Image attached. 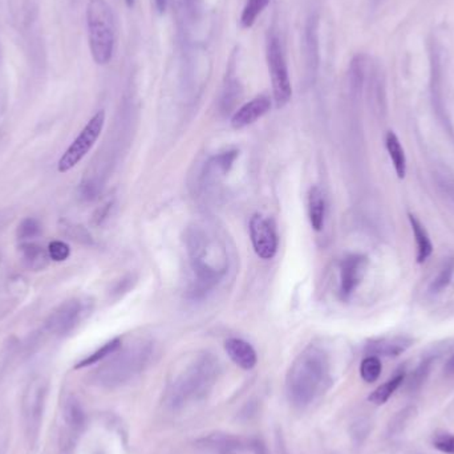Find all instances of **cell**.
I'll use <instances>...</instances> for the list:
<instances>
[{
	"instance_id": "6da1fadb",
	"label": "cell",
	"mask_w": 454,
	"mask_h": 454,
	"mask_svg": "<svg viewBox=\"0 0 454 454\" xmlns=\"http://www.w3.org/2000/svg\"><path fill=\"white\" fill-rule=\"evenodd\" d=\"M327 376L326 356L317 348H308L292 364L287 391L295 405H307L319 393Z\"/></svg>"
},
{
	"instance_id": "7a4b0ae2",
	"label": "cell",
	"mask_w": 454,
	"mask_h": 454,
	"mask_svg": "<svg viewBox=\"0 0 454 454\" xmlns=\"http://www.w3.org/2000/svg\"><path fill=\"white\" fill-rule=\"evenodd\" d=\"M87 27L89 48L94 63L108 64L115 51V18L106 0H89L87 6Z\"/></svg>"
},
{
	"instance_id": "3957f363",
	"label": "cell",
	"mask_w": 454,
	"mask_h": 454,
	"mask_svg": "<svg viewBox=\"0 0 454 454\" xmlns=\"http://www.w3.org/2000/svg\"><path fill=\"white\" fill-rule=\"evenodd\" d=\"M267 64L268 72L271 76V84H272L274 100L277 106L282 108L290 101L292 88L283 48L277 36H271L268 39Z\"/></svg>"
},
{
	"instance_id": "277c9868",
	"label": "cell",
	"mask_w": 454,
	"mask_h": 454,
	"mask_svg": "<svg viewBox=\"0 0 454 454\" xmlns=\"http://www.w3.org/2000/svg\"><path fill=\"white\" fill-rule=\"evenodd\" d=\"M104 122L105 112L99 111L88 121V124L76 137V140L70 144V148L60 157L58 163V170L60 173H67L72 168H75L87 156V153L92 149L94 142L101 134Z\"/></svg>"
},
{
	"instance_id": "5b68a950",
	"label": "cell",
	"mask_w": 454,
	"mask_h": 454,
	"mask_svg": "<svg viewBox=\"0 0 454 454\" xmlns=\"http://www.w3.org/2000/svg\"><path fill=\"white\" fill-rule=\"evenodd\" d=\"M250 237L256 256L265 260L272 259L278 250V235L274 223L260 214L250 221Z\"/></svg>"
},
{
	"instance_id": "8992f818",
	"label": "cell",
	"mask_w": 454,
	"mask_h": 454,
	"mask_svg": "<svg viewBox=\"0 0 454 454\" xmlns=\"http://www.w3.org/2000/svg\"><path fill=\"white\" fill-rule=\"evenodd\" d=\"M210 377L211 370L208 364H201V367L191 370V372L185 374L184 379L177 385L173 392V403L184 404L189 398L202 393V391L209 383Z\"/></svg>"
},
{
	"instance_id": "52a82bcc",
	"label": "cell",
	"mask_w": 454,
	"mask_h": 454,
	"mask_svg": "<svg viewBox=\"0 0 454 454\" xmlns=\"http://www.w3.org/2000/svg\"><path fill=\"white\" fill-rule=\"evenodd\" d=\"M367 258L361 256H351L341 262L340 267V292L344 298L350 296L360 284L365 274Z\"/></svg>"
},
{
	"instance_id": "ba28073f",
	"label": "cell",
	"mask_w": 454,
	"mask_h": 454,
	"mask_svg": "<svg viewBox=\"0 0 454 454\" xmlns=\"http://www.w3.org/2000/svg\"><path fill=\"white\" fill-rule=\"evenodd\" d=\"M271 108V100L266 94H260L247 104L241 106L232 118L234 129H242L254 124L256 120L265 116Z\"/></svg>"
},
{
	"instance_id": "9c48e42d",
	"label": "cell",
	"mask_w": 454,
	"mask_h": 454,
	"mask_svg": "<svg viewBox=\"0 0 454 454\" xmlns=\"http://www.w3.org/2000/svg\"><path fill=\"white\" fill-rule=\"evenodd\" d=\"M82 305L77 301H68L61 304L58 310H55L47 320V326L51 331L58 335H64L70 332L76 324Z\"/></svg>"
},
{
	"instance_id": "30bf717a",
	"label": "cell",
	"mask_w": 454,
	"mask_h": 454,
	"mask_svg": "<svg viewBox=\"0 0 454 454\" xmlns=\"http://www.w3.org/2000/svg\"><path fill=\"white\" fill-rule=\"evenodd\" d=\"M225 350L230 359L242 370L250 371L256 365V352L250 343H247L242 339H229L225 343Z\"/></svg>"
},
{
	"instance_id": "8fae6325",
	"label": "cell",
	"mask_w": 454,
	"mask_h": 454,
	"mask_svg": "<svg viewBox=\"0 0 454 454\" xmlns=\"http://www.w3.org/2000/svg\"><path fill=\"white\" fill-rule=\"evenodd\" d=\"M308 215L313 229L315 232H320L324 226L326 201L322 190L317 187H311L308 194Z\"/></svg>"
},
{
	"instance_id": "7c38bea8",
	"label": "cell",
	"mask_w": 454,
	"mask_h": 454,
	"mask_svg": "<svg viewBox=\"0 0 454 454\" xmlns=\"http://www.w3.org/2000/svg\"><path fill=\"white\" fill-rule=\"evenodd\" d=\"M20 251L23 254V260L25 266L34 271H40L47 267L48 259H51L47 251L37 244L34 242H24L20 246Z\"/></svg>"
},
{
	"instance_id": "4fadbf2b",
	"label": "cell",
	"mask_w": 454,
	"mask_h": 454,
	"mask_svg": "<svg viewBox=\"0 0 454 454\" xmlns=\"http://www.w3.org/2000/svg\"><path fill=\"white\" fill-rule=\"evenodd\" d=\"M409 221H410L413 235H415L416 244H417V262L424 263L431 256V251H433L431 238L427 233L425 227L421 225V222L413 214H409Z\"/></svg>"
},
{
	"instance_id": "5bb4252c",
	"label": "cell",
	"mask_w": 454,
	"mask_h": 454,
	"mask_svg": "<svg viewBox=\"0 0 454 454\" xmlns=\"http://www.w3.org/2000/svg\"><path fill=\"white\" fill-rule=\"evenodd\" d=\"M385 144H386V149L389 153V157H391L393 166H395L397 177L404 178L405 173H407V158H405L404 149H403L400 141H398L396 134L393 132L386 133Z\"/></svg>"
},
{
	"instance_id": "9a60e30c",
	"label": "cell",
	"mask_w": 454,
	"mask_h": 454,
	"mask_svg": "<svg viewBox=\"0 0 454 454\" xmlns=\"http://www.w3.org/2000/svg\"><path fill=\"white\" fill-rule=\"evenodd\" d=\"M412 344V340L407 338L383 339L371 344V351L377 355L398 356Z\"/></svg>"
},
{
	"instance_id": "2e32d148",
	"label": "cell",
	"mask_w": 454,
	"mask_h": 454,
	"mask_svg": "<svg viewBox=\"0 0 454 454\" xmlns=\"http://www.w3.org/2000/svg\"><path fill=\"white\" fill-rule=\"evenodd\" d=\"M404 379H405V374L404 373H398V374H396L395 377H392L391 380H388L384 384L380 385L379 388H376L372 393L370 395V397H368V400L371 403H373V404H376V405H383L396 392L397 388L403 384Z\"/></svg>"
},
{
	"instance_id": "e0dca14e",
	"label": "cell",
	"mask_w": 454,
	"mask_h": 454,
	"mask_svg": "<svg viewBox=\"0 0 454 454\" xmlns=\"http://www.w3.org/2000/svg\"><path fill=\"white\" fill-rule=\"evenodd\" d=\"M120 347H121V339H113V340H111V341H108L106 344H104L101 348H99L96 352H94L92 355H89L84 360L77 362L75 368L76 370H80V368H85V367L94 365V362H97V361L104 360L105 358H108L109 355L115 353Z\"/></svg>"
},
{
	"instance_id": "ac0fdd59",
	"label": "cell",
	"mask_w": 454,
	"mask_h": 454,
	"mask_svg": "<svg viewBox=\"0 0 454 454\" xmlns=\"http://www.w3.org/2000/svg\"><path fill=\"white\" fill-rule=\"evenodd\" d=\"M304 47H305V58L307 63L313 67L317 64V36H316V20L313 19L308 22L304 35Z\"/></svg>"
},
{
	"instance_id": "d6986e66",
	"label": "cell",
	"mask_w": 454,
	"mask_h": 454,
	"mask_svg": "<svg viewBox=\"0 0 454 454\" xmlns=\"http://www.w3.org/2000/svg\"><path fill=\"white\" fill-rule=\"evenodd\" d=\"M270 3V0H247L241 16V24L244 28H250L256 23V18L262 13Z\"/></svg>"
},
{
	"instance_id": "ffe728a7",
	"label": "cell",
	"mask_w": 454,
	"mask_h": 454,
	"mask_svg": "<svg viewBox=\"0 0 454 454\" xmlns=\"http://www.w3.org/2000/svg\"><path fill=\"white\" fill-rule=\"evenodd\" d=\"M382 361L376 356H368L361 361L360 374L361 379L365 383H374L382 374Z\"/></svg>"
},
{
	"instance_id": "44dd1931",
	"label": "cell",
	"mask_w": 454,
	"mask_h": 454,
	"mask_svg": "<svg viewBox=\"0 0 454 454\" xmlns=\"http://www.w3.org/2000/svg\"><path fill=\"white\" fill-rule=\"evenodd\" d=\"M453 272L454 263L450 260L448 265H445V266L441 268L440 274H439V275L434 278V280L431 282L429 291H431V294H439V292L443 291V290L449 286V283H450V280H452V277H453Z\"/></svg>"
},
{
	"instance_id": "7402d4cb",
	"label": "cell",
	"mask_w": 454,
	"mask_h": 454,
	"mask_svg": "<svg viewBox=\"0 0 454 454\" xmlns=\"http://www.w3.org/2000/svg\"><path fill=\"white\" fill-rule=\"evenodd\" d=\"M42 233V226L35 218H25L18 227V238L20 241H30L39 237Z\"/></svg>"
},
{
	"instance_id": "603a6c76",
	"label": "cell",
	"mask_w": 454,
	"mask_h": 454,
	"mask_svg": "<svg viewBox=\"0 0 454 454\" xmlns=\"http://www.w3.org/2000/svg\"><path fill=\"white\" fill-rule=\"evenodd\" d=\"M48 256L55 262H64L70 258V246L63 241H53L48 246Z\"/></svg>"
},
{
	"instance_id": "cb8c5ba5",
	"label": "cell",
	"mask_w": 454,
	"mask_h": 454,
	"mask_svg": "<svg viewBox=\"0 0 454 454\" xmlns=\"http://www.w3.org/2000/svg\"><path fill=\"white\" fill-rule=\"evenodd\" d=\"M433 445L436 449L446 454H454V436L449 433L436 434L433 439Z\"/></svg>"
},
{
	"instance_id": "d4e9b609",
	"label": "cell",
	"mask_w": 454,
	"mask_h": 454,
	"mask_svg": "<svg viewBox=\"0 0 454 454\" xmlns=\"http://www.w3.org/2000/svg\"><path fill=\"white\" fill-rule=\"evenodd\" d=\"M429 365H431L429 361H424L419 368L415 371V373L412 374V379L409 382V384L412 388H417L425 380L427 374L429 372Z\"/></svg>"
},
{
	"instance_id": "484cf974",
	"label": "cell",
	"mask_w": 454,
	"mask_h": 454,
	"mask_svg": "<svg viewBox=\"0 0 454 454\" xmlns=\"http://www.w3.org/2000/svg\"><path fill=\"white\" fill-rule=\"evenodd\" d=\"M154 4H156V8L157 11L160 13H163L166 11V7H168V0H154Z\"/></svg>"
},
{
	"instance_id": "4316f807",
	"label": "cell",
	"mask_w": 454,
	"mask_h": 454,
	"mask_svg": "<svg viewBox=\"0 0 454 454\" xmlns=\"http://www.w3.org/2000/svg\"><path fill=\"white\" fill-rule=\"evenodd\" d=\"M184 6H187V11H197V0H182Z\"/></svg>"
},
{
	"instance_id": "83f0119b",
	"label": "cell",
	"mask_w": 454,
	"mask_h": 454,
	"mask_svg": "<svg viewBox=\"0 0 454 454\" xmlns=\"http://www.w3.org/2000/svg\"><path fill=\"white\" fill-rule=\"evenodd\" d=\"M445 372L452 374L454 373V355L448 360V362L445 364Z\"/></svg>"
},
{
	"instance_id": "f1b7e54d",
	"label": "cell",
	"mask_w": 454,
	"mask_h": 454,
	"mask_svg": "<svg viewBox=\"0 0 454 454\" xmlns=\"http://www.w3.org/2000/svg\"><path fill=\"white\" fill-rule=\"evenodd\" d=\"M125 3H127L129 8H132L134 6V0H125Z\"/></svg>"
},
{
	"instance_id": "f546056e",
	"label": "cell",
	"mask_w": 454,
	"mask_h": 454,
	"mask_svg": "<svg viewBox=\"0 0 454 454\" xmlns=\"http://www.w3.org/2000/svg\"><path fill=\"white\" fill-rule=\"evenodd\" d=\"M372 1H374V3H379V1H380V0H372Z\"/></svg>"
}]
</instances>
